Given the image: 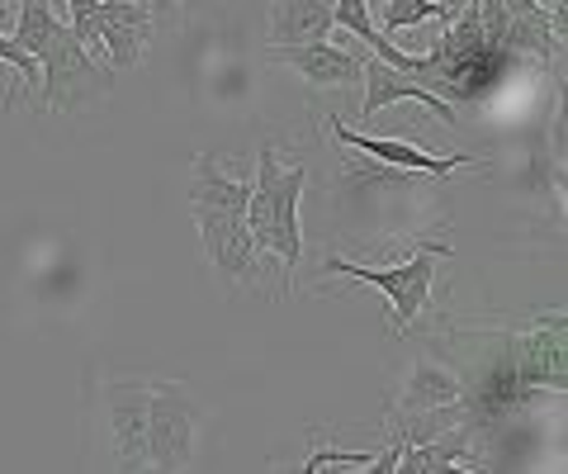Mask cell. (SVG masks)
Returning a JSON list of instances; mask_svg holds the SVG:
<instances>
[{
    "label": "cell",
    "mask_w": 568,
    "mask_h": 474,
    "mask_svg": "<svg viewBox=\"0 0 568 474\" xmlns=\"http://www.w3.org/2000/svg\"><path fill=\"white\" fill-rule=\"evenodd\" d=\"M14 43L39 62V104L43 110H85L114 91V72L100 58H91L71 24L52 10V0H20L14 6Z\"/></svg>",
    "instance_id": "1"
},
{
    "label": "cell",
    "mask_w": 568,
    "mask_h": 474,
    "mask_svg": "<svg viewBox=\"0 0 568 474\" xmlns=\"http://www.w3.org/2000/svg\"><path fill=\"white\" fill-rule=\"evenodd\" d=\"M246 195L252 175H227L213 152H200L190 167V214L200 228L204 256L233 285H256V242L246 233Z\"/></svg>",
    "instance_id": "2"
},
{
    "label": "cell",
    "mask_w": 568,
    "mask_h": 474,
    "mask_svg": "<svg viewBox=\"0 0 568 474\" xmlns=\"http://www.w3.org/2000/svg\"><path fill=\"white\" fill-rule=\"evenodd\" d=\"M304 167H284L280 152L265 143L256 152L252 171V195H246V233H252L256 252H275L284 280H294L298 261H304V228H298V200H304Z\"/></svg>",
    "instance_id": "3"
},
{
    "label": "cell",
    "mask_w": 568,
    "mask_h": 474,
    "mask_svg": "<svg viewBox=\"0 0 568 474\" xmlns=\"http://www.w3.org/2000/svg\"><path fill=\"white\" fill-rule=\"evenodd\" d=\"M204 403L194 399L181 380H152L148 399V470L181 474L200 465V436H204Z\"/></svg>",
    "instance_id": "4"
},
{
    "label": "cell",
    "mask_w": 568,
    "mask_h": 474,
    "mask_svg": "<svg viewBox=\"0 0 568 474\" xmlns=\"http://www.w3.org/2000/svg\"><path fill=\"white\" fill-rule=\"evenodd\" d=\"M450 256V248H426L413 256V261H398V266H361V261H346V256H327V275H346V280H361V285H375L384 300H388V332L403 337L413 327L417 313L432 304V280H436V266Z\"/></svg>",
    "instance_id": "5"
},
{
    "label": "cell",
    "mask_w": 568,
    "mask_h": 474,
    "mask_svg": "<svg viewBox=\"0 0 568 474\" xmlns=\"http://www.w3.org/2000/svg\"><path fill=\"white\" fill-rule=\"evenodd\" d=\"M104 417H110L114 470H148V399L152 380H104Z\"/></svg>",
    "instance_id": "6"
},
{
    "label": "cell",
    "mask_w": 568,
    "mask_h": 474,
    "mask_svg": "<svg viewBox=\"0 0 568 474\" xmlns=\"http://www.w3.org/2000/svg\"><path fill=\"white\" fill-rule=\"evenodd\" d=\"M327 129H332V138H336L342 148L375 157V162H384V167L432 175V181H446V175H455L459 167H474V157H469V152L432 157V152H422L417 143H403V138H375V133H365V129H346V124H342V114H327Z\"/></svg>",
    "instance_id": "7"
},
{
    "label": "cell",
    "mask_w": 568,
    "mask_h": 474,
    "mask_svg": "<svg viewBox=\"0 0 568 474\" xmlns=\"http://www.w3.org/2000/svg\"><path fill=\"white\" fill-rule=\"evenodd\" d=\"M511 380L521 390H568V375H564V313L555 319H540L536 327L517 337L511 346Z\"/></svg>",
    "instance_id": "8"
},
{
    "label": "cell",
    "mask_w": 568,
    "mask_h": 474,
    "mask_svg": "<svg viewBox=\"0 0 568 474\" xmlns=\"http://www.w3.org/2000/svg\"><path fill=\"white\" fill-rule=\"evenodd\" d=\"M95 39L104 48L110 72L142 62V48L152 39V10L148 0H95Z\"/></svg>",
    "instance_id": "9"
},
{
    "label": "cell",
    "mask_w": 568,
    "mask_h": 474,
    "mask_svg": "<svg viewBox=\"0 0 568 474\" xmlns=\"http://www.w3.org/2000/svg\"><path fill=\"white\" fill-rule=\"evenodd\" d=\"M361 77H365V104H361V129L375 119L384 104H398V100H417V104H426L440 124H459L455 119V104L446 100V95H436L432 85H422V81H413V77H403V72H394V67H384L375 52H369L365 43H361Z\"/></svg>",
    "instance_id": "10"
},
{
    "label": "cell",
    "mask_w": 568,
    "mask_h": 474,
    "mask_svg": "<svg viewBox=\"0 0 568 474\" xmlns=\"http://www.w3.org/2000/svg\"><path fill=\"white\" fill-rule=\"evenodd\" d=\"M336 29V0H271L265 10V39L271 48L323 43Z\"/></svg>",
    "instance_id": "11"
},
{
    "label": "cell",
    "mask_w": 568,
    "mask_h": 474,
    "mask_svg": "<svg viewBox=\"0 0 568 474\" xmlns=\"http://www.w3.org/2000/svg\"><path fill=\"white\" fill-rule=\"evenodd\" d=\"M271 58L280 67H290V72H298L308 85H323V91L361 81V52L342 48V43H327V39L323 43H298V48H271Z\"/></svg>",
    "instance_id": "12"
},
{
    "label": "cell",
    "mask_w": 568,
    "mask_h": 474,
    "mask_svg": "<svg viewBox=\"0 0 568 474\" xmlns=\"http://www.w3.org/2000/svg\"><path fill=\"white\" fill-rule=\"evenodd\" d=\"M459 394H465V384H459L455 371L417 356L413 371H407L403 394H398V413H436V409H450V403H459Z\"/></svg>",
    "instance_id": "13"
},
{
    "label": "cell",
    "mask_w": 568,
    "mask_h": 474,
    "mask_svg": "<svg viewBox=\"0 0 568 474\" xmlns=\"http://www.w3.org/2000/svg\"><path fill=\"white\" fill-rule=\"evenodd\" d=\"M440 20L436 0H384L379 10V33H403V29H422Z\"/></svg>",
    "instance_id": "14"
},
{
    "label": "cell",
    "mask_w": 568,
    "mask_h": 474,
    "mask_svg": "<svg viewBox=\"0 0 568 474\" xmlns=\"http://www.w3.org/2000/svg\"><path fill=\"white\" fill-rule=\"evenodd\" d=\"M317 470H375V451H336V446H317L308 461H304V474H317Z\"/></svg>",
    "instance_id": "15"
},
{
    "label": "cell",
    "mask_w": 568,
    "mask_h": 474,
    "mask_svg": "<svg viewBox=\"0 0 568 474\" xmlns=\"http://www.w3.org/2000/svg\"><path fill=\"white\" fill-rule=\"evenodd\" d=\"M465 6H469V0H436V10H440V20H436V24H440V29H446V24H450V20H455V14H459V10H465Z\"/></svg>",
    "instance_id": "16"
},
{
    "label": "cell",
    "mask_w": 568,
    "mask_h": 474,
    "mask_svg": "<svg viewBox=\"0 0 568 474\" xmlns=\"http://www.w3.org/2000/svg\"><path fill=\"white\" fill-rule=\"evenodd\" d=\"M181 6H190V0H148L152 14H171V10H181Z\"/></svg>",
    "instance_id": "17"
}]
</instances>
